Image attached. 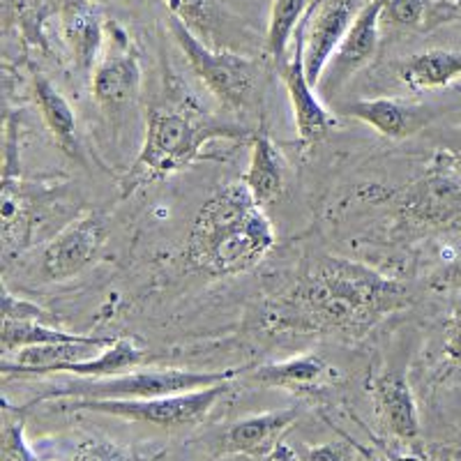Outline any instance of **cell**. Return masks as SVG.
I'll return each mask as SVG.
<instances>
[{"label": "cell", "mask_w": 461, "mask_h": 461, "mask_svg": "<svg viewBox=\"0 0 461 461\" xmlns=\"http://www.w3.org/2000/svg\"><path fill=\"white\" fill-rule=\"evenodd\" d=\"M409 303L403 284L362 263L325 257L270 304V328L360 337Z\"/></svg>", "instance_id": "obj_1"}, {"label": "cell", "mask_w": 461, "mask_h": 461, "mask_svg": "<svg viewBox=\"0 0 461 461\" xmlns=\"http://www.w3.org/2000/svg\"><path fill=\"white\" fill-rule=\"evenodd\" d=\"M275 242L277 236L263 205L245 183H229L217 187L196 212L187 258L210 277H233L257 267Z\"/></svg>", "instance_id": "obj_2"}, {"label": "cell", "mask_w": 461, "mask_h": 461, "mask_svg": "<svg viewBox=\"0 0 461 461\" xmlns=\"http://www.w3.org/2000/svg\"><path fill=\"white\" fill-rule=\"evenodd\" d=\"M247 137L249 131L236 122H221L176 106H152L146 118L141 150L121 178V196L127 199L137 189L192 167L201 158V150L215 139L233 141Z\"/></svg>", "instance_id": "obj_3"}, {"label": "cell", "mask_w": 461, "mask_h": 461, "mask_svg": "<svg viewBox=\"0 0 461 461\" xmlns=\"http://www.w3.org/2000/svg\"><path fill=\"white\" fill-rule=\"evenodd\" d=\"M167 26L173 42L178 44L180 53L189 63L196 79L215 95V100L229 111H247L257 102L258 86H261V69L252 58H245L233 51H217L196 35L192 28L185 26L178 16L168 14Z\"/></svg>", "instance_id": "obj_4"}, {"label": "cell", "mask_w": 461, "mask_h": 461, "mask_svg": "<svg viewBox=\"0 0 461 461\" xmlns=\"http://www.w3.org/2000/svg\"><path fill=\"white\" fill-rule=\"evenodd\" d=\"M240 369L224 372H189V369H131L106 378H81L63 388H53L35 397L32 403L63 402V399H152L164 394L189 393L233 381ZM31 403V406H32Z\"/></svg>", "instance_id": "obj_5"}, {"label": "cell", "mask_w": 461, "mask_h": 461, "mask_svg": "<svg viewBox=\"0 0 461 461\" xmlns=\"http://www.w3.org/2000/svg\"><path fill=\"white\" fill-rule=\"evenodd\" d=\"M229 383L189 393L164 394L152 399H63V411H88L109 418L130 420L159 429H183L203 422L220 399L229 393Z\"/></svg>", "instance_id": "obj_6"}, {"label": "cell", "mask_w": 461, "mask_h": 461, "mask_svg": "<svg viewBox=\"0 0 461 461\" xmlns=\"http://www.w3.org/2000/svg\"><path fill=\"white\" fill-rule=\"evenodd\" d=\"M360 10V0H314L310 5L295 32V42L303 49L304 69L314 86L321 84L325 68Z\"/></svg>", "instance_id": "obj_7"}, {"label": "cell", "mask_w": 461, "mask_h": 461, "mask_svg": "<svg viewBox=\"0 0 461 461\" xmlns=\"http://www.w3.org/2000/svg\"><path fill=\"white\" fill-rule=\"evenodd\" d=\"M106 238H109V220L100 210H90L79 220L69 221L42 249L40 257L42 275L49 282L77 277L100 257Z\"/></svg>", "instance_id": "obj_8"}, {"label": "cell", "mask_w": 461, "mask_h": 461, "mask_svg": "<svg viewBox=\"0 0 461 461\" xmlns=\"http://www.w3.org/2000/svg\"><path fill=\"white\" fill-rule=\"evenodd\" d=\"M411 224L436 230H461V176L431 168L411 185L399 203Z\"/></svg>", "instance_id": "obj_9"}, {"label": "cell", "mask_w": 461, "mask_h": 461, "mask_svg": "<svg viewBox=\"0 0 461 461\" xmlns=\"http://www.w3.org/2000/svg\"><path fill=\"white\" fill-rule=\"evenodd\" d=\"M298 409H279L236 420L217 436L215 455L267 459L282 446L284 434L298 422Z\"/></svg>", "instance_id": "obj_10"}, {"label": "cell", "mask_w": 461, "mask_h": 461, "mask_svg": "<svg viewBox=\"0 0 461 461\" xmlns=\"http://www.w3.org/2000/svg\"><path fill=\"white\" fill-rule=\"evenodd\" d=\"M284 88H286L291 111H294L295 131L304 146H314L321 139L337 127V118L325 109L323 102L316 95V86L312 84L304 69L303 49L295 42V53L291 60L279 65Z\"/></svg>", "instance_id": "obj_11"}, {"label": "cell", "mask_w": 461, "mask_h": 461, "mask_svg": "<svg viewBox=\"0 0 461 461\" xmlns=\"http://www.w3.org/2000/svg\"><path fill=\"white\" fill-rule=\"evenodd\" d=\"M378 28H381V0H367L357 12L353 26L346 32L344 42L339 44L325 68L323 79H321L325 90L341 88L353 74L360 72L376 56L378 37H381Z\"/></svg>", "instance_id": "obj_12"}, {"label": "cell", "mask_w": 461, "mask_h": 461, "mask_svg": "<svg viewBox=\"0 0 461 461\" xmlns=\"http://www.w3.org/2000/svg\"><path fill=\"white\" fill-rule=\"evenodd\" d=\"M374 406L385 434L403 446H418L420 413L413 390L402 372H385L374 381Z\"/></svg>", "instance_id": "obj_13"}, {"label": "cell", "mask_w": 461, "mask_h": 461, "mask_svg": "<svg viewBox=\"0 0 461 461\" xmlns=\"http://www.w3.org/2000/svg\"><path fill=\"white\" fill-rule=\"evenodd\" d=\"M346 115L365 122L367 127L376 130L381 137L394 139V141L418 134L431 118L425 106L406 100H393V97L356 100L346 106Z\"/></svg>", "instance_id": "obj_14"}, {"label": "cell", "mask_w": 461, "mask_h": 461, "mask_svg": "<svg viewBox=\"0 0 461 461\" xmlns=\"http://www.w3.org/2000/svg\"><path fill=\"white\" fill-rule=\"evenodd\" d=\"M141 63L127 44L122 51L111 53L100 65H95L90 86L93 97L106 109H122L139 100L141 95Z\"/></svg>", "instance_id": "obj_15"}, {"label": "cell", "mask_w": 461, "mask_h": 461, "mask_svg": "<svg viewBox=\"0 0 461 461\" xmlns=\"http://www.w3.org/2000/svg\"><path fill=\"white\" fill-rule=\"evenodd\" d=\"M115 339L111 337H93L84 341H63V344H42L31 346L23 351L14 353V360H5L0 365L3 376L10 378H35L42 376L49 367L63 365V362H77L93 357L109 348Z\"/></svg>", "instance_id": "obj_16"}, {"label": "cell", "mask_w": 461, "mask_h": 461, "mask_svg": "<svg viewBox=\"0 0 461 461\" xmlns=\"http://www.w3.org/2000/svg\"><path fill=\"white\" fill-rule=\"evenodd\" d=\"M335 369L314 353H303L282 362H267L249 374V381L258 388L288 390V393H316L330 381Z\"/></svg>", "instance_id": "obj_17"}, {"label": "cell", "mask_w": 461, "mask_h": 461, "mask_svg": "<svg viewBox=\"0 0 461 461\" xmlns=\"http://www.w3.org/2000/svg\"><path fill=\"white\" fill-rule=\"evenodd\" d=\"M242 183L263 208L282 196L284 183H286L284 158L266 130L257 131L252 137V152H249V164L242 176Z\"/></svg>", "instance_id": "obj_18"}, {"label": "cell", "mask_w": 461, "mask_h": 461, "mask_svg": "<svg viewBox=\"0 0 461 461\" xmlns=\"http://www.w3.org/2000/svg\"><path fill=\"white\" fill-rule=\"evenodd\" d=\"M63 37L79 72H93L104 44L100 12L88 3H69L63 12Z\"/></svg>", "instance_id": "obj_19"}, {"label": "cell", "mask_w": 461, "mask_h": 461, "mask_svg": "<svg viewBox=\"0 0 461 461\" xmlns=\"http://www.w3.org/2000/svg\"><path fill=\"white\" fill-rule=\"evenodd\" d=\"M32 95H35L37 109L42 113L44 125L51 131L58 148L68 155H74V158H81L79 125H77V113L69 106L68 97L42 74L32 77Z\"/></svg>", "instance_id": "obj_20"}, {"label": "cell", "mask_w": 461, "mask_h": 461, "mask_svg": "<svg viewBox=\"0 0 461 461\" xmlns=\"http://www.w3.org/2000/svg\"><path fill=\"white\" fill-rule=\"evenodd\" d=\"M394 69H397L399 81L415 93L447 88L452 81L461 77V51L431 49V51L409 56L397 63Z\"/></svg>", "instance_id": "obj_21"}, {"label": "cell", "mask_w": 461, "mask_h": 461, "mask_svg": "<svg viewBox=\"0 0 461 461\" xmlns=\"http://www.w3.org/2000/svg\"><path fill=\"white\" fill-rule=\"evenodd\" d=\"M148 353L143 351L137 341L131 339H115L109 348L86 360L77 362H63L56 367H49L42 376H51V374H69V376L79 378H106L118 376V374L131 372L139 369L146 362Z\"/></svg>", "instance_id": "obj_22"}, {"label": "cell", "mask_w": 461, "mask_h": 461, "mask_svg": "<svg viewBox=\"0 0 461 461\" xmlns=\"http://www.w3.org/2000/svg\"><path fill=\"white\" fill-rule=\"evenodd\" d=\"M310 5L312 0H273L266 31V53L277 65L286 63L288 44L298 32Z\"/></svg>", "instance_id": "obj_23"}, {"label": "cell", "mask_w": 461, "mask_h": 461, "mask_svg": "<svg viewBox=\"0 0 461 461\" xmlns=\"http://www.w3.org/2000/svg\"><path fill=\"white\" fill-rule=\"evenodd\" d=\"M90 335H74V332L60 330V328H51L47 321H7L3 319L0 323V344H3V353L23 351L31 346L42 344H63V341H84Z\"/></svg>", "instance_id": "obj_24"}, {"label": "cell", "mask_w": 461, "mask_h": 461, "mask_svg": "<svg viewBox=\"0 0 461 461\" xmlns=\"http://www.w3.org/2000/svg\"><path fill=\"white\" fill-rule=\"evenodd\" d=\"M0 461H42L28 446L23 431V409H10L7 403L0 431Z\"/></svg>", "instance_id": "obj_25"}, {"label": "cell", "mask_w": 461, "mask_h": 461, "mask_svg": "<svg viewBox=\"0 0 461 461\" xmlns=\"http://www.w3.org/2000/svg\"><path fill=\"white\" fill-rule=\"evenodd\" d=\"M168 14L178 16L180 22L199 35H210L217 23V3L215 0H162Z\"/></svg>", "instance_id": "obj_26"}, {"label": "cell", "mask_w": 461, "mask_h": 461, "mask_svg": "<svg viewBox=\"0 0 461 461\" xmlns=\"http://www.w3.org/2000/svg\"><path fill=\"white\" fill-rule=\"evenodd\" d=\"M159 456H162V452H158V455H141L137 450L118 446L113 440L88 438L79 443V447L74 450L72 461H155Z\"/></svg>", "instance_id": "obj_27"}, {"label": "cell", "mask_w": 461, "mask_h": 461, "mask_svg": "<svg viewBox=\"0 0 461 461\" xmlns=\"http://www.w3.org/2000/svg\"><path fill=\"white\" fill-rule=\"evenodd\" d=\"M427 16V0H381V23L418 28Z\"/></svg>", "instance_id": "obj_28"}, {"label": "cell", "mask_w": 461, "mask_h": 461, "mask_svg": "<svg viewBox=\"0 0 461 461\" xmlns=\"http://www.w3.org/2000/svg\"><path fill=\"white\" fill-rule=\"evenodd\" d=\"M3 319L7 321H51V314H49L44 307H40L37 303H31V300H23L19 295H14L10 288H3Z\"/></svg>", "instance_id": "obj_29"}, {"label": "cell", "mask_w": 461, "mask_h": 461, "mask_svg": "<svg viewBox=\"0 0 461 461\" xmlns=\"http://www.w3.org/2000/svg\"><path fill=\"white\" fill-rule=\"evenodd\" d=\"M356 443L353 440H335L321 443L314 447H304L300 461H356Z\"/></svg>", "instance_id": "obj_30"}, {"label": "cell", "mask_w": 461, "mask_h": 461, "mask_svg": "<svg viewBox=\"0 0 461 461\" xmlns=\"http://www.w3.org/2000/svg\"><path fill=\"white\" fill-rule=\"evenodd\" d=\"M429 286L434 291H461V252L431 275Z\"/></svg>", "instance_id": "obj_31"}, {"label": "cell", "mask_w": 461, "mask_h": 461, "mask_svg": "<svg viewBox=\"0 0 461 461\" xmlns=\"http://www.w3.org/2000/svg\"><path fill=\"white\" fill-rule=\"evenodd\" d=\"M446 356L452 362H461V310L447 321L446 328Z\"/></svg>", "instance_id": "obj_32"}, {"label": "cell", "mask_w": 461, "mask_h": 461, "mask_svg": "<svg viewBox=\"0 0 461 461\" xmlns=\"http://www.w3.org/2000/svg\"><path fill=\"white\" fill-rule=\"evenodd\" d=\"M431 168H443V171H450L455 173V176H461V141L456 143V146L436 152Z\"/></svg>", "instance_id": "obj_33"}, {"label": "cell", "mask_w": 461, "mask_h": 461, "mask_svg": "<svg viewBox=\"0 0 461 461\" xmlns=\"http://www.w3.org/2000/svg\"><path fill=\"white\" fill-rule=\"evenodd\" d=\"M356 447L360 455L367 456V461H429L427 456H418V455L399 456V455H388V452H372V450H367V447L357 446V443H356Z\"/></svg>", "instance_id": "obj_34"}, {"label": "cell", "mask_w": 461, "mask_h": 461, "mask_svg": "<svg viewBox=\"0 0 461 461\" xmlns=\"http://www.w3.org/2000/svg\"><path fill=\"white\" fill-rule=\"evenodd\" d=\"M447 3H450V7L455 12H461V0H447Z\"/></svg>", "instance_id": "obj_35"}, {"label": "cell", "mask_w": 461, "mask_h": 461, "mask_svg": "<svg viewBox=\"0 0 461 461\" xmlns=\"http://www.w3.org/2000/svg\"><path fill=\"white\" fill-rule=\"evenodd\" d=\"M446 461H456V459H446Z\"/></svg>", "instance_id": "obj_36"}]
</instances>
